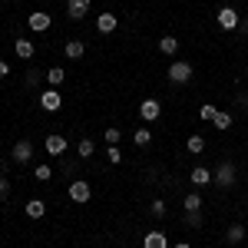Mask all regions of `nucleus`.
<instances>
[{"instance_id": "1", "label": "nucleus", "mask_w": 248, "mask_h": 248, "mask_svg": "<svg viewBox=\"0 0 248 248\" xmlns=\"http://www.w3.org/2000/svg\"><path fill=\"white\" fill-rule=\"evenodd\" d=\"M192 63H186V60H175V63H169V83H175V86H186L192 79Z\"/></svg>"}, {"instance_id": "2", "label": "nucleus", "mask_w": 248, "mask_h": 248, "mask_svg": "<svg viewBox=\"0 0 248 248\" xmlns=\"http://www.w3.org/2000/svg\"><path fill=\"white\" fill-rule=\"evenodd\" d=\"M212 182H215L218 189H232V186H235V162H229V159H225L218 169L212 172Z\"/></svg>"}, {"instance_id": "3", "label": "nucleus", "mask_w": 248, "mask_h": 248, "mask_svg": "<svg viewBox=\"0 0 248 248\" xmlns=\"http://www.w3.org/2000/svg\"><path fill=\"white\" fill-rule=\"evenodd\" d=\"M215 20H218V27H222L225 33H235V30H238V23H242V17H238V10H235V7H218Z\"/></svg>"}, {"instance_id": "4", "label": "nucleus", "mask_w": 248, "mask_h": 248, "mask_svg": "<svg viewBox=\"0 0 248 248\" xmlns=\"http://www.w3.org/2000/svg\"><path fill=\"white\" fill-rule=\"evenodd\" d=\"M43 149H46V155H53V159H63V153L70 149V142H66V136L50 133L46 139H43Z\"/></svg>"}, {"instance_id": "5", "label": "nucleus", "mask_w": 248, "mask_h": 248, "mask_svg": "<svg viewBox=\"0 0 248 248\" xmlns=\"http://www.w3.org/2000/svg\"><path fill=\"white\" fill-rule=\"evenodd\" d=\"M33 153H37L33 142H30V139H20V142H14V149H10V159H14L17 166H27V162L33 159Z\"/></svg>"}, {"instance_id": "6", "label": "nucleus", "mask_w": 248, "mask_h": 248, "mask_svg": "<svg viewBox=\"0 0 248 248\" xmlns=\"http://www.w3.org/2000/svg\"><path fill=\"white\" fill-rule=\"evenodd\" d=\"M90 195H93V186H90L86 179H73V182H70V202L83 205V202H90Z\"/></svg>"}, {"instance_id": "7", "label": "nucleus", "mask_w": 248, "mask_h": 248, "mask_svg": "<svg viewBox=\"0 0 248 248\" xmlns=\"http://www.w3.org/2000/svg\"><path fill=\"white\" fill-rule=\"evenodd\" d=\"M139 116H142V123H155L162 116V103L159 99H142L139 103Z\"/></svg>"}, {"instance_id": "8", "label": "nucleus", "mask_w": 248, "mask_h": 248, "mask_svg": "<svg viewBox=\"0 0 248 248\" xmlns=\"http://www.w3.org/2000/svg\"><path fill=\"white\" fill-rule=\"evenodd\" d=\"M50 23H53V17H50L46 10H33V14L27 17V27H30L33 33H43V30H50Z\"/></svg>"}, {"instance_id": "9", "label": "nucleus", "mask_w": 248, "mask_h": 248, "mask_svg": "<svg viewBox=\"0 0 248 248\" xmlns=\"http://www.w3.org/2000/svg\"><path fill=\"white\" fill-rule=\"evenodd\" d=\"M40 106L46 109V113H57L60 106H63V96H60V90H46V93H40Z\"/></svg>"}, {"instance_id": "10", "label": "nucleus", "mask_w": 248, "mask_h": 248, "mask_svg": "<svg viewBox=\"0 0 248 248\" xmlns=\"http://www.w3.org/2000/svg\"><path fill=\"white\" fill-rule=\"evenodd\" d=\"M245 238H248V229L242 222H232L229 229H225V242H229V245H242Z\"/></svg>"}, {"instance_id": "11", "label": "nucleus", "mask_w": 248, "mask_h": 248, "mask_svg": "<svg viewBox=\"0 0 248 248\" xmlns=\"http://www.w3.org/2000/svg\"><path fill=\"white\" fill-rule=\"evenodd\" d=\"M90 14V0H66V17L70 20H83Z\"/></svg>"}, {"instance_id": "12", "label": "nucleus", "mask_w": 248, "mask_h": 248, "mask_svg": "<svg viewBox=\"0 0 248 248\" xmlns=\"http://www.w3.org/2000/svg\"><path fill=\"white\" fill-rule=\"evenodd\" d=\"M142 248H169L166 232H146V235H142Z\"/></svg>"}, {"instance_id": "13", "label": "nucleus", "mask_w": 248, "mask_h": 248, "mask_svg": "<svg viewBox=\"0 0 248 248\" xmlns=\"http://www.w3.org/2000/svg\"><path fill=\"white\" fill-rule=\"evenodd\" d=\"M14 53H17L20 60H33V53H37V46L30 43L27 37H20V40H14Z\"/></svg>"}, {"instance_id": "14", "label": "nucleus", "mask_w": 248, "mask_h": 248, "mask_svg": "<svg viewBox=\"0 0 248 248\" xmlns=\"http://www.w3.org/2000/svg\"><path fill=\"white\" fill-rule=\"evenodd\" d=\"M189 179H192V186H195V189H202V186H209V182H212V169L195 166V169L189 172Z\"/></svg>"}, {"instance_id": "15", "label": "nucleus", "mask_w": 248, "mask_h": 248, "mask_svg": "<svg viewBox=\"0 0 248 248\" xmlns=\"http://www.w3.org/2000/svg\"><path fill=\"white\" fill-rule=\"evenodd\" d=\"M63 53H66L70 60H83V53H86V43H83V40H66V43H63Z\"/></svg>"}, {"instance_id": "16", "label": "nucleus", "mask_w": 248, "mask_h": 248, "mask_svg": "<svg viewBox=\"0 0 248 248\" xmlns=\"http://www.w3.org/2000/svg\"><path fill=\"white\" fill-rule=\"evenodd\" d=\"M116 23H119V20H116V14H109V10H106V14H99V17H96V30H99V33H113Z\"/></svg>"}, {"instance_id": "17", "label": "nucleus", "mask_w": 248, "mask_h": 248, "mask_svg": "<svg viewBox=\"0 0 248 248\" xmlns=\"http://www.w3.org/2000/svg\"><path fill=\"white\" fill-rule=\"evenodd\" d=\"M159 53H162V57H175V53H179V40L172 37V33H166V37L159 40Z\"/></svg>"}, {"instance_id": "18", "label": "nucleus", "mask_w": 248, "mask_h": 248, "mask_svg": "<svg viewBox=\"0 0 248 248\" xmlns=\"http://www.w3.org/2000/svg\"><path fill=\"white\" fill-rule=\"evenodd\" d=\"M23 212H27L30 218H43V215H46V202H43V199H30V202L23 205Z\"/></svg>"}, {"instance_id": "19", "label": "nucleus", "mask_w": 248, "mask_h": 248, "mask_svg": "<svg viewBox=\"0 0 248 248\" xmlns=\"http://www.w3.org/2000/svg\"><path fill=\"white\" fill-rule=\"evenodd\" d=\"M63 79H66L63 66H50V70H46V83H50L53 90H60V86H63Z\"/></svg>"}, {"instance_id": "20", "label": "nucleus", "mask_w": 248, "mask_h": 248, "mask_svg": "<svg viewBox=\"0 0 248 248\" xmlns=\"http://www.w3.org/2000/svg\"><path fill=\"white\" fill-rule=\"evenodd\" d=\"M133 142L139 146V149H146V146L153 142V133H149V126H139V129L133 133Z\"/></svg>"}, {"instance_id": "21", "label": "nucleus", "mask_w": 248, "mask_h": 248, "mask_svg": "<svg viewBox=\"0 0 248 248\" xmlns=\"http://www.w3.org/2000/svg\"><path fill=\"white\" fill-rule=\"evenodd\" d=\"M212 126H215V129H222V133H225V129H232V113H229V109H218V113H215V119H212Z\"/></svg>"}, {"instance_id": "22", "label": "nucleus", "mask_w": 248, "mask_h": 248, "mask_svg": "<svg viewBox=\"0 0 248 248\" xmlns=\"http://www.w3.org/2000/svg\"><path fill=\"white\" fill-rule=\"evenodd\" d=\"M202 209V195L199 192H189L186 199H182V212H199Z\"/></svg>"}, {"instance_id": "23", "label": "nucleus", "mask_w": 248, "mask_h": 248, "mask_svg": "<svg viewBox=\"0 0 248 248\" xmlns=\"http://www.w3.org/2000/svg\"><path fill=\"white\" fill-rule=\"evenodd\" d=\"M186 149H189V153H195V155H199V153H205V139H202L199 133H192L189 139H186Z\"/></svg>"}, {"instance_id": "24", "label": "nucleus", "mask_w": 248, "mask_h": 248, "mask_svg": "<svg viewBox=\"0 0 248 248\" xmlns=\"http://www.w3.org/2000/svg\"><path fill=\"white\" fill-rule=\"evenodd\" d=\"M93 153H96L93 139H79V146H77V155H79V159H93Z\"/></svg>"}, {"instance_id": "25", "label": "nucleus", "mask_w": 248, "mask_h": 248, "mask_svg": "<svg viewBox=\"0 0 248 248\" xmlns=\"http://www.w3.org/2000/svg\"><path fill=\"white\" fill-rule=\"evenodd\" d=\"M103 139H106V146H119V139H123V129H119V126H106Z\"/></svg>"}, {"instance_id": "26", "label": "nucleus", "mask_w": 248, "mask_h": 248, "mask_svg": "<svg viewBox=\"0 0 248 248\" xmlns=\"http://www.w3.org/2000/svg\"><path fill=\"white\" fill-rule=\"evenodd\" d=\"M33 179H37V182H50V179H53V169H50L46 162H40L37 169H33Z\"/></svg>"}, {"instance_id": "27", "label": "nucleus", "mask_w": 248, "mask_h": 248, "mask_svg": "<svg viewBox=\"0 0 248 248\" xmlns=\"http://www.w3.org/2000/svg\"><path fill=\"white\" fill-rule=\"evenodd\" d=\"M149 212H153L155 218H166V215H169V205H166L162 199H153V202H149Z\"/></svg>"}, {"instance_id": "28", "label": "nucleus", "mask_w": 248, "mask_h": 248, "mask_svg": "<svg viewBox=\"0 0 248 248\" xmlns=\"http://www.w3.org/2000/svg\"><path fill=\"white\" fill-rule=\"evenodd\" d=\"M43 79H46V77H40L37 70H27V77H23V86H27V90H33V86H40Z\"/></svg>"}, {"instance_id": "29", "label": "nucleus", "mask_w": 248, "mask_h": 248, "mask_svg": "<svg viewBox=\"0 0 248 248\" xmlns=\"http://www.w3.org/2000/svg\"><path fill=\"white\" fill-rule=\"evenodd\" d=\"M215 113H218V109H215L212 103H202V109H199V119H205V123H212V119H215Z\"/></svg>"}, {"instance_id": "30", "label": "nucleus", "mask_w": 248, "mask_h": 248, "mask_svg": "<svg viewBox=\"0 0 248 248\" xmlns=\"http://www.w3.org/2000/svg\"><path fill=\"white\" fill-rule=\"evenodd\" d=\"M106 159H109L113 166H119V162H123V149H119V146H106Z\"/></svg>"}, {"instance_id": "31", "label": "nucleus", "mask_w": 248, "mask_h": 248, "mask_svg": "<svg viewBox=\"0 0 248 248\" xmlns=\"http://www.w3.org/2000/svg\"><path fill=\"white\" fill-rule=\"evenodd\" d=\"M182 222H186L189 229H199V225H202V215H199V212H186V215H182Z\"/></svg>"}, {"instance_id": "32", "label": "nucleus", "mask_w": 248, "mask_h": 248, "mask_svg": "<svg viewBox=\"0 0 248 248\" xmlns=\"http://www.w3.org/2000/svg\"><path fill=\"white\" fill-rule=\"evenodd\" d=\"M7 195H10V179H3V175H0V202H3Z\"/></svg>"}, {"instance_id": "33", "label": "nucleus", "mask_w": 248, "mask_h": 248, "mask_svg": "<svg viewBox=\"0 0 248 248\" xmlns=\"http://www.w3.org/2000/svg\"><path fill=\"white\" fill-rule=\"evenodd\" d=\"M63 172H66V175H77V162H70V159H63Z\"/></svg>"}, {"instance_id": "34", "label": "nucleus", "mask_w": 248, "mask_h": 248, "mask_svg": "<svg viewBox=\"0 0 248 248\" xmlns=\"http://www.w3.org/2000/svg\"><path fill=\"white\" fill-rule=\"evenodd\" d=\"M3 77H10V63H7V60H0V79Z\"/></svg>"}, {"instance_id": "35", "label": "nucleus", "mask_w": 248, "mask_h": 248, "mask_svg": "<svg viewBox=\"0 0 248 248\" xmlns=\"http://www.w3.org/2000/svg\"><path fill=\"white\" fill-rule=\"evenodd\" d=\"M238 33H248V20L242 17V23H238Z\"/></svg>"}, {"instance_id": "36", "label": "nucleus", "mask_w": 248, "mask_h": 248, "mask_svg": "<svg viewBox=\"0 0 248 248\" xmlns=\"http://www.w3.org/2000/svg\"><path fill=\"white\" fill-rule=\"evenodd\" d=\"M175 248H192V245H189V242H179V245H175Z\"/></svg>"}]
</instances>
